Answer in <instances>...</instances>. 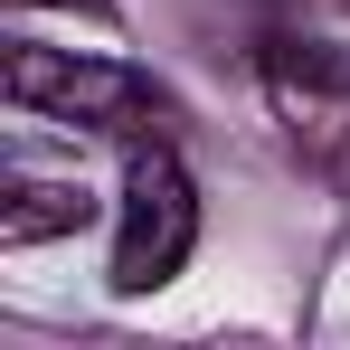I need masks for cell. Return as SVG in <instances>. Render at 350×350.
Wrapping results in <instances>:
<instances>
[{
    "label": "cell",
    "mask_w": 350,
    "mask_h": 350,
    "mask_svg": "<svg viewBox=\"0 0 350 350\" xmlns=\"http://www.w3.org/2000/svg\"><path fill=\"white\" fill-rule=\"evenodd\" d=\"M0 85L10 105L38 123H66V133H152L171 114V95L123 57H85V48H38V38H10L0 57Z\"/></svg>",
    "instance_id": "6da1fadb"
},
{
    "label": "cell",
    "mask_w": 350,
    "mask_h": 350,
    "mask_svg": "<svg viewBox=\"0 0 350 350\" xmlns=\"http://www.w3.org/2000/svg\"><path fill=\"white\" fill-rule=\"evenodd\" d=\"M199 246V189L171 152H133L123 161V199H114V293H161Z\"/></svg>",
    "instance_id": "7a4b0ae2"
},
{
    "label": "cell",
    "mask_w": 350,
    "mask_h": 350,
    "mask_svg": "<svg viewBox=\"0 0 350 350\" xmlns=\"http://www.w3.org/2000/svg\"><path fill=\"white\" fill-rule=\"evenodd\" d=\"M85 218V189L76 180H19L10 208H0V246H38V237H66Z\"/></svg>",
    "instance_id": "3957f363"
},
{
    "label": "cell",
    "mask_w": 350,
    "mask_h": 350,
    "mask_svg": "<svg viewBox=\"0 0 350 350\" xmlns=\"http://www.w3.org/2000/svg\"><path fill=\"white\" fill-rule=\"evenodd\" d=\"M19 10H105V0H19Z\"/></svg>",
    "instance_id": "277c9868"
}]
</instances>
